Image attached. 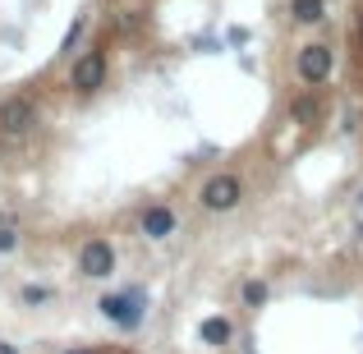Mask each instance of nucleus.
I'll list each match as a JSON object with an SVG mask.
<instances>
[{"label": "nucleus", "mask_w": 363, "mask_h": 354, "mask_svg": "<svg viewBox=\"0 0 363 354\" xmlns=\"http://www.w3.org/2000/svg\"><path fill=\"white\" fill-rule=\"evenodd\" d=\"M97 309L106 313L116 327L133 331V327H143V309H147V299H143V290H116V294H101Z\"/></svg>", "instance_id": "obj_1"}, {"label": "nucleus", "mask_w": 363, "mask_h": 354, "mask_svg": "<svg viewBox=\"0 0 363 354\" xmlns=\"http://www.w3.org/2000/svg\"><path fill=\"white\" fill-rule=\"evenodd\" d=\"M331 70H336V51H331L327 42H308L299 55H294V74H299L308 88L327 83V79H331Z\"/></svg>", "instance_id": "obj_2"}, {"label": "nucleus", "mask_w": 363, "mask_h": 354, "mask_svg": "<svg viewBox=\"0 0 363 354\" xmlns=\"http://www.w3.org/2000/svg\"><path fill=\"white\" fill-rule=\"evenodd\" d=\"M101 83H106V51H83L69 70V88L83 92V97H92Z\"/></svg>", "instance_id": "obj_3"}, {"label": "nucleus", "mask_w": 363, "mask_h": 354, "mask_svg": "<svg viewBox=\"0 0 363 354\" xmlns=\"http://www.w3.org/2000/svg\"><path fill=\"white\" fill-rule=\"evenodd\" d=\"M240 198H244V184L235 175H212L203 184V194H198V203H203L207 212H235Z\"/></svg>", "instance_id": "obj_4"}, {"label": "nucleus", "mask_w": 363, "mask_h": 354, "mask_svg": "<svg viewBox=\"0 0 363 354\" xmlns=\"http://www.w3.org/2000/svg\"><path fill=\"white\" fill-rule=\"evenodd\" d=\"M33 124H37V101L33 97L0 101V133H5V138H18V133H28Z\"/></svg>", "instance_id": "obj_5"}, {"label": "nucleus", "mask_w": 363, "mask_h": 354, "mask_svg": "<svg viewBox=\"0 0 363 354\" xmlns=\"http://www.w3.org/2000/svg\"><path fill=\"white\" fill-rule=\"evenodd\" d=\"M79 272L88 276V281H106V276L116 272V248H111L106 239H88V244L79 248Z\"/></svg>", "instance_id": "obj_6"}, {"label": "nucleus", "mask_w": 363, "mask_h": 354, "mask_svg": "<svg viewBox=\"0 0 363 354\" xmlns=\"http://www.w3.org/2000/svg\"><path fill=\"white\" fill-rule=\"evenodd\" d=\"M138 226H143V235H147V239H170V235H175V212H170L166 203H152L147 212H143Z\"/></svg>", "instance_id": "obj_7"}, {"label": "nucleus", "mask_w": 363, "mask_h": 354, "mask_svg": "<svg viewBox=\"0 0 363 354\" xmlns=\"http://www.w3.org/2000/svg\"><path fill=\"white\" fill-rule=\"evenodd\" d=\"M198 336H203V345H230L235 327H230V318H203L198 322Z\"/></svg>", "instance_id": "obj_8"}, {"label": "nucleus", "mask_w": 363, "mask_h": 354, "mask_svg": "<svg viewBox=\"0 0 363 354\" xmlns=\"http://www.w3.org/2000/svg\"><path fill=\"white\" fill-rule=\"evenodd\" d=\"M294 23H322L327 18V0H290Z\"/></svg>", "instance_id": "obj_9"}, {"label": "nucleus", "mask_w": 363, "mask_h": 354, "mask_svg": "<svg viewBox=\"0 0 363 354\" xmlns=\"http://www.w3.org/2000/svg\"><path fill=\"white\" fill-rule=\"evenodd\" d=\"M290 116L299 120V124H313V120H318V101H313V97H294L290 101Z\"/></svg>", "instance_id": "obj_10"}, {"label": "nucleus", "mask_w": 363, "mask_h": 354, "mask_svg": "<svg viewBox=\"0 0 363 354\" xmlns=\"http://www.w3.org/2000/svg\"><path fill=\"white\" fill-rule=\"evenodd\" d=\"M83 33H88V18H74L69 33H65V42H60V51H65V55H74V46L83 42Z\"/></svg>", "instance_id": "obj_11"}, {"label": "nucleus", "mask_w": 363, "mask_h": 354, "mask_svg": "<svg viewBox=\"0 0 363 354\" xmlns=\"http://www.w3.org/2000/svg\"><path fill=\"white\" fill-rule=\"evenodd\" d=\"M244 304H248V309L267 304V281H244Z\"/></svg>", "instance_id": "obj_12"}, {"label": "nucleus", "mask_w": 363, "mask_h": 354, "mask_svg": "<svg viewBox=\"0 0 363 354\" xmlns=\"http://www.w3.org/2000/svg\"><path fill=\"white\" fill-rule=\"evenodd\" d=\"M46 299H51L46 285H23V304H46Z\"/></svg>", "instance_id": "obj_13"}, {"label": "nucleus", "mask_w": 363, "mask_h": 354, "mask_svg": "<svg viewBox=\"0 0 363 354\" xmlns=\"http://www.w3.org/2000/svg\"><path fill=\"white\" fill-rule=\"evenodd\" d=\"M14 244H18V239H14V231H9V226H0V253H9Z\"/></svg>", "instance_id": "obj_14"}, {"label": "nucleus", "mask_w": 363, "mask_h": 354, "mask_svg": "<svg viewBox=\"0 0 363 354\" xmlns=\"http://www.w3.org/2000/svg\"><path fill=\"white\" fill-rule=\"evenodd\" d=\"M359 42H363V14H359Z\"/></svg>", "instance_id": "obj_15"}, {"label": "nucleus", "mask_w": 363, "mask_h": 354, "mask_svg": "<svg viewBox=\"0 0 363 354\" xmlns=\"http://www.w3.org/2000/svg\"><path fill=\"white\" fill-rule=\"evenodd\" d=\"M0 354H14V350H9V345H0Z\"/></svg>", "instance_id": "obj_16"}, {"label": "nucleus", "mask_w": 363, "mask_h": 354, "mask_svg": "<svg viewBox=\"0 0 363 354\" xmlns=\"http://www.w3.org/2000/svg\"><path fill=\"white\" fill-rule=\"evenodd\" d=\"M359 203H363V194H359Z\"/></svg>", "instance_id": "obj_17"}]
</instances>
